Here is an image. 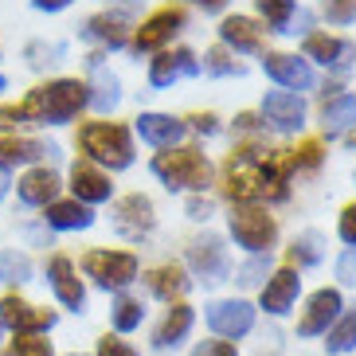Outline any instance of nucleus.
Here are the masks:
<instances>
[{
  "instance_id": "obj_38",
  "label": "nucleus",
  "mask_w": 356,
  "mask_h": 356,
  "mask_svg": "<svg viewBox=\"0 0 356 356\" xmlns=\"http://www.w3.org/2000/svg\"><path fill=\"white\" fill-rule=\"evenodd\" d=\"M266 274H270V254H259V259H251L239 270V286H259Z\"/></svg>"
},
{
  "instance_id": "obj_37",
  "label": "nucleus",
  "mask_w": 356,
  "mask_h": 356,
  "mask_svg": "<svg viewBox=\"0 0 356 356\" xmlns=\"http://www.w3.org/2000/svg\"><path fill=\"white\" fill-rule=\"evenodd\" d=\"M204 71H208V74H243V67L235 63V59H227V51L216 47V51L204 55Z\"/></svg>"
},
{
  "instance_id": "obj_7",
  "label": "nucleus",
  "mask_w": 356,
  "mask_h": 356,
  "mask_svg": "<svg viewBox=\"0 0 356 356\" xmlns=\"http://www.w3.org/2000/svg\"><path fill=\"white\" fill-rule=\"evenodd\" d=\"M55 325L51 309H35V305L20 302V298H4L0 302V329H12V333H47Z\"/></svg>"
},
{
  "instance_id": "obj_1",
  "label": "nucleus",
  "mask_w": 356,
  "mask_h": 356,
  "mask_svg": "<svg viewBox=\"0 0 356 356\" xmlns=\"http://www.w3.org/2000/svg\"><path fill=\"white\" fill-rule=\"evenodd\" d=\"M282 180H286V168L274 165V161L262 157V149H239L235 161H231V172H227V196L231 200H243V204H251V200H262L266 192L274 196H282Z\"/></svg>"
},
{
  "instance_id": "obj_24",
  "label": "nucleus",
  "mask_w": 356,
  "mask_h": 356,
  "mask_svg": "<svg viewBox=\"0 0 356 356\" xmlns=\"http://www.w3.org/2000/svg\"><path fill=\"white\" fill-rule=\"evenodd\" d=\"M90 223H95V216L79 200H67V204H51L47 208V227H55V231H83Z\"/></svg>"
},
{
  "instance_id": "obj_40",
  "label": "nucleus",
  "mask_w": 356,
  "mask_h": 356,
  "mask_svg": "<svg viewBox=\"0 0 356 356\" xmlns=\"http://www.w3.org/2000/svg\"><path fill=\"white\" fill-rule=\"evenodd\" d=\"M98 356H137L126 341H118V337H102L98 341Z\"/></svg>"
},
{
  "instance_id": "obj_42",
  "label": "nucleus",
  "mask_w": 356,
  "mask_h": 356,
  "mask_svg": "<svg viewBox=\"0 0 356 356\" xmlns=\"http://www.w3.org/2000/svg\"><path fill=\"white\" fill-rule=\"evenodd\" d=\"M341 239L356 247V204H348V208L341 211Z\"/></svg>"
},
{
  "instance_id": "obj_51",
  "label": "nucleus",
  "mask_w": 356,
  "mask_h": 356,
  "mask_svg": "<svg viewBox=\"0 0 356 356\" xmlns=\"http://www.w3.org/2000/svg\"><path fill=\"white\" fill-rule=\"evenodd\" d=\"M4 86H8V83H4V74H0V90H4Z\"/></svg>"
},
{
  "instance_id": "obj_28",
  "label": "nucleus",
  "mask_w": 356,
  "mask_h": 356,
  "mask_svg": "<svg viewBox=\"0 0 356 356\" xmlns=\"http://www.w3.org/2000/svg\"><path fill=\"white\" fill-rule=\"evenodd\" d=\"M86 90H90V106H95L98 114H110V110L122 102V86H118V79L110 71H98L95 86H86Z\"/></svg>"
},
{
  "instance_id": "obj_46",
  "label": "nucleus",
  "mask_w": 356,
  "mask_h": 356,
  "mask_svg": "<svg viewBox=\"0 0 356 356\" xmlns=\"http://www.w3.org/2000/svg\"><path fill=\"white\" fill-rule=\"evenodd\" d=\"M208 211H211L208 200H192V204H188V216H192V220H208Z\"/></svg>"
},
{
  "instance_id": "obj_48",
  "label": "nucleus",
  "mask_w": 356,
  "mask_h": 356,
  "mask_svg": "<svg viewBox=\"0 0 356 356\" xmlns=\"http://www.w3.org/2000/svg\"><path fill=\"white\" fill-rule=\"evenodd\" d=\"M192 122H196L200 134H216V118L211 114H200V118H192Z\"/></svg>"
},
{
  "instance_id": "obj_12",
  "label": "nucleus",
  "mask_w": 356,
  "mask_h": 356,
  "mask_svg": "<svg viewBox=\"0 0 356 356\" xmlns=\"http://www.w3.org/2000/svg\"><path fill=\"white\" fill-rule=\"evenodd\" d=\"M180 28H184V12H180V8H165V12H157V16H149V20L137 28L134 47H137V51H153V47H161V43L172 40Z\"/></svg>"
},
{
  "instance_id": "obj_32",
  "label": "nucleus",
  "mask_w": 356,
  "mask_h": 356,
  "mask_svg": "<svg viewBox=\"0 0 356 356\" xmlns=\"http://www.w3.org/2000/svg\"><path fill=\"white\" fill-rule=\"evenodd\" d=\"M325 345H329V353H353L356 348V309L348 317H341V321H337V329L333 333H329V341H325Z\"/></svg>"
},
{
  "instance_id": "obj_6",
  "label": "nucleus",
  "mask_w": 356,
  "mask_h": 356,
  "mask_svg": "<svg viewBox=\"0 0 356 356\" xmlns=\"http://www.w3.org/2000/svg\"><path fill=\"white\" fill-rule=\"evenodd\" d=\"M83 270L90 274L102 290H126L137 278V259L126 251H90L83 259Z\"/></svg>"
},
{
  "instance_id": "obj_44",
  "label": "nucleus",
  "mask_w": 356,
  "mask_h": 356,
  "mask_svg": "<svg viewBox=\"0 0 356 356\" xmlns=\"http://www.w3.org/2000/svg\"><path fill=\"white\" fill-rule=\"evenodd\" d=\"M12 126H24L20 106H0V129H12Z\"/></svg>"
},
{
  "instance_id": "obj_21",
  "label": "nucleus",
  "mask_w": 356,
  "mask_h": 356,
  "mask_svg": "<svg viewBox=\"0 0 356 356\" xmlns=\"http://www.w3.org/2000/svg\"><path fill=\"white\" fill-rule=\"evenodd\" d=\"M55 153H59V149H55V145H43V141H24V137H0V168L28 165V161L55 157Z\"/></svg>"
},
{
  "instance_id": "obj_20",
  "label": "nucleus",
  "mask_w": 356,
  "mask_h": 356,
  "mask_svg": "<svg viewBox=\"0 0 356 356\" xmlns=\"http://www.w3.org/2000/svg\"><path fill=\"white\" fill-rule=\"evenodd\" d=\"M200 63H196V55L192 51H165L153 59V67H149V83L153 86H168V83H177L180 74H196Z\"/></svg>"
},
{
  "instance_id": "obj_4",
  "label": "nucleus",
  "mask_w": 356,
  "mask_h": 356,
  "mask_svg": "<svg viewBox=\"0 0 356 356\" xmlns=\"http://www.w3.org/2000/svg\"><path fill=\"white\" fill-rule=\"evenodd\" d=\"M153 172L165 180V188L184 192V188H204L211 180V165L200 149H172L153 161Z\"/></svg>"
},
{
  "instance_id": "obj_17",
  "label": "nucleus",
  "mask_w": 356,
  "mask_h": 356,
  "mask_svg": "<svg viewBox=\"0 0 356 356\" xmlns=\"http://www.w3.org/2000/svg\"><path fill=\"white\" fill-rule=\"evenodd\" d=\"M129 28H134V16L129 12H102L95 20H86L83 35L98 43H110V47H122L129 40Z\"/></svg>"
},
{
  "instance_id": "obj_29",
  "label": "nucleus",
  "mask_w": 356,
  "mask_h": 356,
  "mask_svg": "<svg viewBox=\"0 0 356 356\" xmlns=\"http://www.w3.org/2000/svg\"><path fill=\"white\" fill-rule=\"evenodd\" d=\"M341 55H348V47L333 35H305V59H317V63H345Z\"/></svg>"
},
{
  "instance_id": "obj_43",
  "label": "nucleus",
  "mask_w": 356,
  "mask_h": 356,
  "mask_svg": "<svg viewBox=\"0 0 356 356\" xmlns=\"http://www.w3.org/2000/svg\"><path fill=\"white\" fill-rule=\"evenodd\" d=\"M192 356H239V353H235L227 341H204V345H200Z\"/></svg>"
},
{
  "instance_id": "obj_9",
  "label": "nucleus",
  "mask_w": 356,
  "mask_h": 356,
  "mask_svg": "<svg viewBox=\"0 0 356 356\" xmlns=\"http://www.w3.org/2000/svg\"><path fill=\"white\" fill-rule=\"evenodd\" d=\"M208 325L216 329L220 337H243V333H251V325H254V305L251 302H216L208 309Z\"/></svg>"
},
{
  "instance_id": "obj_26",
  "label": "nucleus",
  "mask_w": 356,
  "mask_h": 356,
  "mask_svg": "<svg viewBox=\"0 0 356 356\" xmlns=\"http://www.w3.org/2000/svg\"><path fill=\"white\" fill-rule=\"evenodd\" d=\"M188 278H184V270L180 266H157V270L149 274V290L157 293V298H165V302H172V298H184L188 293Z\"/></svg>"
},
{
  "instance_id": "obj_27",
  "label": "nucleus",
  "mask_w": 356,
  "mask_h": 356,
  "mask_svg": "<svg viewBox=\"0 0 356 356\" xmlns=\"http://www.w3.org/2000/svg\"><path fill=\"white\" fill-rule=\"evenodd\" d=\"M325 134H345L348 126H356V98L353 95H341L333 102H325Z\"/></svg>"
},
{
  "instance_id": "obj_39",
  "label": "nucleus",
  "mask_w": 356,
  "mask_h": 356,
  "mask_svg": "<svg viewBox=\"0 0 356 356\" xmlns=\"http://www.w3.org/2000/svg\"><path fill=\"white\" fill-rule=\"evenodd\" d=\"M325 16L337 20V24L356 20V0H325Z\"/></svg>"
},
{
  "instance_id": "obj_8",
  "label": "nucleus",
  "mask_w": 356,
  "mask_h": 356,
  "mask_svg": "<svg viewBox=\"0 0 356 356\" xmlns=\"http://www.w3.org/2000/svg\"><path fill=\"white\" fill-rule=\"evenodd\" d=\"M188 262L204 282H223V278H227V247H223L220 235H204V239L192 243Z\"/></svg>"
},
{
  "instance_id": "obj_2",
  "label": "nucleus",
  "mask_w": 356,
  "mask_h": 356,
  "mask_svg": "<svg viewBox=\"0 0 356 356\" xmlns=\"http://www.w3.org/2000/svg\"><path fill=\"white\" fill-rule=\"evenodd\" d=\"M86 102H90V90L79 79H59V83H47L40 90H32L24 98L20 114H24V122H51V126H59V122H71Z\"/></svg>"
},
{
  "instance_id": "obj_22",
  "label": "nucleus",
  "mask_w": 356,
  "mask_h": 356,
  "mask_svg": "<svg viewBox=\"0 0 356 356\" xmlns=\"http://www.w3.org/2000/svg\"><path fill=\"white\" fill-rule=\"evenodd\" d=\"M55 192H59V177H55L51 168H32V172L20 180V200L24 204H32V208L51 204Z\"/></svg>"
},
{
  "instance_id": "obj_31",
  "label": "nucleus",
  "mask_w": 356,
  "mask_h": 356,
  "mask_svg": "<svg viewBox=\"0 0 356 356\" xmlns=\"http://www.w3.org/2000/svg\"><path fill=\"white\" fill-rule=\"evenodd\" d=\"M67 55L63 43H28V51H24V59H28V67L32 71H47L51 63H59Z\"/></svg>"
},
{
  "instance_id": "obj_23",
  "label": "nucleus",
  "mask_w": 356,
  "mask_h": 356,
  "mask_svg": "<svg viewBox=\"0 0 356 356\" xmlns=\"http://www.w3.org/2000/svg\"><path fill=\"white\" fill-rule=\"evenodd\" d=\"M192 321H196V314H192L188 305H172V309H168V317L161 321V329L153 333V345H157V348H177L180 341L188 337Z\"/></svg>"
},
{
  "instance_id": "obj_13",
  "label": "nucleus",
  "mask_w": 356,
  "mask_h": 356,
  "mask_svg": "<svg viewBox=\"0 0 356 356\" xmlns=\"http://www.w3.org/2000/svg\"><path fill=\"white\" fill-rule=\"evenodd\" d=\"M114 227L126 239H145L149 231H153V204L145 196H126L114 208Z\"/></svg>"
},
{
  "instance_id": "obj_34",
  "label": "nucleus",
  "mask_w": 356,
  "mask_h": 356,
  "mask_svg": "<svg viewBox=\"0 0 356 356\" xmlns=\"http://www.w3.org/2000/svg\"><path fill=\"white\" fill-rule=\"evenodd\" d=\"M141 317H145V309H141L137 302H129V298H122V302L114 305V329H118V333L137 329V325H141Z\"/></svg>"
},
{
  "instance_id": "obj_36",
  "label": "nucleus",
  "mask_w": 356,
  "mask_h": 356,
  "mask_svg": "<svg viewBox=\"0 0 356 356\" xmlns=\"http://www.w3.org/2000/svg\"><path fill=\"white\" fill-rule=\"evenodd\" d=\"M290 254L298 262H321V235L317 231H305V235H298L290 247Z\"/></svg>"
},
{
  "instance_id": "obj_49",
  "label": "nucleus",
  "mask_w": 356,
  "mask_h": 356,
  "mask_svg": "<svg viewBox=\"0 0 356 356\" xmlns=\"http://www.w3.org/2000/svg\"><path fill=\"white\" fill-rule=\"evenodd\" d=\"M196 4H204V12H216V8H223L227 0H196Z\"/></svg>"
},
{
  "instance_id": "obj_25",
  "label": "nucleus",
  "mask_w": 356,
  "mask_h": 356,
  "mask_svg": "<svg viewBox=\"0 0 356 356\" xmlns=\"http://www.w3.org/2000/svg\"><path fill=\"white\" fill-rule=\"evenodd\" d=\"M220 35H223V43L235 47V51H259L262 47V28H254L247 16H231V20H223Z\"/></svg>"
},
{
  "instance_id": "obj_50",
  "label": "nucleus",
  "mask_w": 356,
  "mask_h": 356,
  "mask_svg": "<svg viewBox=\"0 0 356 356\" xmlns=\"http://www.w3.org/2000/svg\"><path fill=\"white\" fill-rule=\"evenodd\" d=\"M8 196V172H4V168H0V200Z\"/></svg>"
},
{
  "instance_id": "obj_19",
  "label": "nucleus",
  "mask_w": 356,
  "mask_h": 356,
  "mask_svg": "<svg viewBox=\"0 0 356 356\" xmlns=\"http://www.w3.org/2000/svg\"><path fill=\"white\" fill-rule=\"evenodd\" d=\"M298 290H302L298 270H278L270 282H266V290H262V309H266V314H286L293 305V298H298Z\"/></svg>"
},
{
  "instance_id": "obj_52",
  "label": "nucleus",
  "mask_w": 356,
  "mask_h": 356,
  "mask_svg": "<svg viewBox=\"0 0 356 356\" xmlns=\"http://www.w3.org/2000/svg\"><path fill=\"white\" fill-rule=\"evenodd\" d=\"M74 356H79V353H74Z\"/></svg>"
},
{
  "instance_id": "obj_15",
  "label": "nucleus",
  "mask_w": 356,
  "mask_h": 356,
  "mask_svg": "<svg viewBox=\"0 0 356 356\" xmlns=\"http://www.w3.org/2000/svg\"><path fill=\"white\" fill-rule=\"evenodd\" d=\"M47 282H51V290H55V298L67 305V309H83V302H86V293H83V282H79V274H74V266H71V259H55L51 266H47Z\"/></svg>"
},
{
  "instance_id": "obj_45",
  "label": "nucleus",
  "mask_w": 356,
  "mask_h": 356,
  "mask_svg": "<svg viewBox=\"0 0 356 356\" xmlns=\"http://www.w3.org/2000/svg\"><path fill=\"white\" fill-rule=\"evenodd\" d=\"M317 161H321V149L309 141V145H302V153L293 157V165H317Z\"/></svg>"
},
{
  "instance_id": "obj_10",
  "label": "nucleus",
  "mask_w": 356,
  "mask_h": 356,
  "mask_svg": "<svg viewBox=\"0 0 356 356\" xmlns=\"http://www.w3.org/2000/svg\"><path fill=\"white\" fill-rule=\"evenodd\" d=\"M341 314V293L337 290H317L305 305L302 321H298V333L302 337H317V333H329V325L337 321Z\"/></svg>"
},
{
  "instance_id": "obj_3",
  "label": "nucleus",
  "mask_w": 356,
  "mask_h": 356,
  "mask_svg": "<svg viewBox=\"0 0 356 356\" xmlns=\"http://www.w3.org/2000/svg\"><path fill=\"white\" fill-rule=\"evenodd\" d=\"M79 145H83L86 157H95L106 168H129L134 161V145H129V129L118 126V122H95L79 134Z\"/></svg>"
},
{
  "instance_id": "obj_5",
  "label": "nucleus",
  "mask_w": 356,
  "mask_h": 356,
  "mask_svg": "<svg viewBox=\"0 0 356 356\" xmlns=\"http://www.w3.org/2000/svg\"><path fill=\"white\" fill-rule=\"evenodd\" d=\"M231 235H235V243L247 247V251L270 254L274 239H278V227H274V220L262 208H235L231 211Z\"/></svg>"
},
{
  "instance_id": "obj_33",
  "label": "nucleus",
  "mask_w": 356,
  "mask_h": 356,
  "mask_svg": "<svg viewBox=\"0 0 356 356\" xmlns=\"http://www.w3.org/2000/svg\"><path fill=\"white\" fill-rule=\"evenodd\" d=\"M259 12L266 16V24L274 32H286V24L293 16V0H259Z\"/></svg>"
},
{
  "instance_id": "obj_18",
  "label": "nucleus",
  "mask_w": 356,
  "mask_h": 356,
  "mask_svg": "<svg viewBox=\"0 0 356 356\" xmlns=\"http://www.w3.org/2000/svg\"><path fill=\"white\" fill-rule=\"evenodd\" d=\"M137 134L145 137L149 145L172 149L184 137V122H177V118H168V114H141L137 118Z\"/></svg>"
},
{
  "instance_id": "obj_16",
  "label": "nucleus",
  "mask_w": 356,
  "mask_h": 356,
  "mask_svg": "<svg viewBox=\"0 0 356 356\" xmlns=\"http://www.w3.org/2000/svg\"><path fill=\"white\" fill-rule=\"evenodd\" d=\"M71 188H74V196L83 200V204H102V200H110V177L106 172H98L90 161H74V168H71Z\"/></svg>"
},
{
  "instance_id": "obj_47",
  "label": "nucleus",
  "mask_w": 356,
  "mask_h": 356,
  "mask_svg": "<svg viewBox=\"0 0 356 356\" xmlns=\"http://www.w3.org/2000/svg\"><path fill=\"white\" fill-rule=\"evenodd\" d=\"M32 4H35L40 12H59V8H67L71 0H32Z\"/></svg>"
},
{
  "instance_id": "obj_14",
  "label": "nucleus",
  "mask_w": 356,
  "mask_h": 356,
  "mask_svg": "<svg viewBox=\"0 0 356 356\" xmlns=\"http://www.w3.org/2000/svg\"><path fill=\"white\" fill-rule=\"evenodd\" d=\"M262 71L270 74L278 86H286V90H309L314 86V71L298 55H266L262 59Z\"/></svg>"
},
{
  "instance_id": "obj_35",
  "label": "nucleus",
  "mask_w": 356,
  "mask_h": 356,
  "mask_svg": "<svg viewBox=\"0 0 356 356\" xmlns=\"http://www.w3.org/2000/svg\"><path fill=\"white\" fill-rule=\"evenodd\" d=\"M12 356H51V341L40 333H20L12 341Z\"/></svg>"
},
{
  "instance_id": "obj_30",
  "label": "nucleus",
  "mask_w": 356,
  "mask_h": 356,
  "mask_svg": "<svg viewBox=\"0 0 356 356\" xmlns=\"http://www.w3.org/2000/svg\"><path fill=\"white\" fill-rule=\"evenodd\" d=\"M32 278V259L24 251H0V282H28Z\"/></svg>"
},
{
  "instance_id": "obj_11",
  "label": "nucleus",
  "mask_w": 356,
  "mask_h": 356,
  "mask_svg": "<svg viewBox=\"0 0 356 356\" xmlns=\"http://www.w3.org/2000/svg\"><path fill=\"white\" fill-rule=\"evenodd\" d=\"M262 114H266V122H270L274 129H282V134H293V129L305 126V102L298 95H290V90H274V95H266Z\"/></svg>"
},
{
  "instance_id": "obj_41",
  "label": "nucleus",
  "mask_w": 356,
  "mask_h": 356,
  "mask_svg": "<svg viewBox=\"0 0 356 356\" xmlns=\"http://www.w3.org/2000/svg\"><path fill=\"white\" fill-rule=\"evenodd\" d=\"M337 278L345 286H356V251H345L341 262H337Z\"/></svg>"
}]
</instances>
